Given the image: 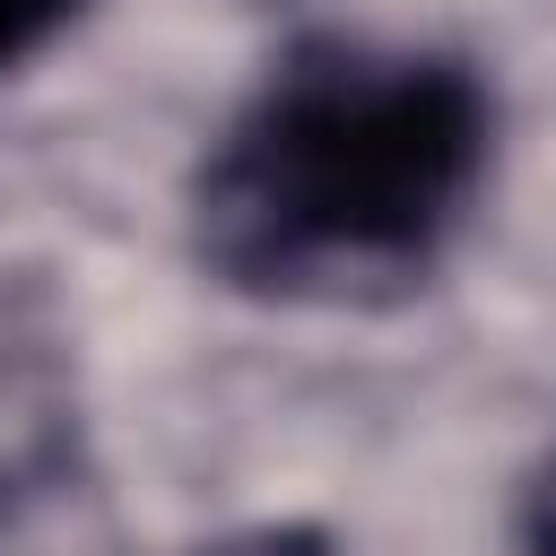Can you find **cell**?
I'll return each mask as SVG.
<instances>
[{
    "label": "cell",
    "instance_id": "cell-1",
    "mask_svg": "<svg viewBox=\"0 0 556 556\" xmlns=\"http://www.w3.org/2000/svg\"><path fill=\"white\" fill-rule=\"evenodd\" d=\"M478 165V96L452 70H304L287 78L208 182V226L235 269L400 261Z\"/></svg>",
    "mask_w": 556,
    "mask_h": 556
},
{
    "label": "cell",
    "instance_id": "cell-2",
    "mask_svg": "<svg viewBox=\"0 0 556 556\" xmlns=\"http://www.w3.org/2000/svg\"><path fill=\"white\" fill-rule=\"evenodd\" d=\"M61 9H70V0H0V61H17L35 35H52Z\"/></svg>",
    "mask_w": 556,
    "mask_h": 556
},
{
    "label": "cell",
    "instance_id": "cell-3",
    "mask_svg": "<svg viewBox=\"0 0 556 556\" xmlns=\"http://www.w3.org/2000/svg\"><path fill=\"white\" fill-rule=\"evenodd\" d=\"M530 539H539V556H556V460H547V478H539V504H530Z\"/></svg>",
    "mask_w": 556,
    "mask_h": 556
},
{
    "label": "cell",
    "instance_id": "cell-4",
    "mask_svg": "<svg viewBox=\"0 0 556 556\" xmlns=\"http://www.w3.org/2000/svg\"><path fill=\"white\" fill-rule=\"evenodd\" d=\"M217 556H321V547L295 539V530H269V539H243V547H217Z\"/></svg>",
    "mask_w": 556,
    "mask_h": 556
}]
</instances>
